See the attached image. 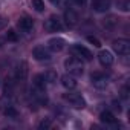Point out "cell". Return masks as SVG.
Returning <instances> with one entry per match:
<instances>
[{
  "label": "cell",
  "instance_id": "cell-1",
  "mask_svg": "<svg viewBox=\"0 0 130 130\" xmlns=\"http://www.w3.org/2000/svg\"><path fill=\"white\" fill-rule=\"evenodd\" d=\"M64 68H66L68 74L71 75H83L84 72V66H83V60L77 58V57H69L66 61H64Z\"/></svg>",
  "mask_w": 130,
  "mask_h": 130
},
{
  "label": "cell",
  "instance_id": "cell-2",
  "mask_svg": "<svg viewBox=\"0 0 130 130\" xmlns=\"http://www.w3.org/2000/svg\"><path fill=\"white\" fill-rule=\"evenodd\" d=\"M63 98H64V101H68L74 109H84L86 107V101H84L83 95L78 93V92H68V93L63 95Z\"/></svg>",
  "mask_w": 130,
  "mask_h": 130
},
{
  "label": "cell",
  "instance_id": "cell-3",
  "mask_svg": "<svg viewBox=\"0 0 130 130\" xmlns=\"http://www.w3.org/2000/svg\"><path fill=\"white\" fill-rule=\"evenodd\" d=\"M71 52H72L74 57H77L80 60H84V61H90L93 58V54L86 46H81V44H74L71 47Z\"/></svg>",
  "mask_w": 130,
  "mask_h": 130
},
{
  "label": "cell",
  "instance_id": "cell-4",
  "mask_svg": "<svg viewBox=\"0 0 130 130\" xmlns=\"http://www.w3.org/2000/svg\"><path fill=\"white\" fill-rule=\"evenodd\" d=\"M90 81L96 89H104L109 84V77L106 74H103V72H93L90 75Z\"/></svg>",
  "mask_w": 130,
  "mask_h": 130
},
{
  "label": "cell",
  "instance_id": "cell-5",
  "mask_svg": "<svg viewBox=\"0 0 130 130\" xmlns=\"http://www.w3.org/2000/svg\"><path fill=\"white\" fill-rule=\"evenodd\" d=\"M26 78H28V64L26 61H20L14 71V80L17 83H23L26 81Z\"/></svg>",
  "mask_w": 130,
  "mask_h": 130
},
{
  "label": "cell",
  "instance_id": "cell-6",
  "mask_svg": "<svg viewBox=\"0 0 130 130\" xmlns=\"http://www.w3.org/2000/svg\"><path fill=\"white\" fill-rule=\"evenodd\" d=\"M44 28H46V31H49V32H60V31L63 29V22H61L60 17L51 15V17L46 20Z\"/></svg>",
  "mask_w": 130,
  "mask_h": 130
},
{
  "label": "cell",
  "instance_id": "cell-7",
  "mask_svg": "<svg viewBox=\"0 0 130 130\" xmlns=\"http://www.w3.org/2000/svg\"><path fill=\"white\" fill-rule=\"evenodd\" d=\"M113 51L118 55H128L130 52V41L125 38H118L113 41Z\"/></svg>",
  "mask_w": 130,
  "mask_h": 130
},
{
  "label": "cell",
  "instance_id": "cell-8",
  "mask_svg": "<svg viewBox=\"0 0 130 130\" xmlns=\"http://www.w3.org/2000/svg\"><path fill=\"white\" fill-rule=\"evenodd\" d=\"M17 28H19L22 32L29 34V32H32V29H34V20H32L31 17H28V15H23V17L19 19Z\"/></svg>",
  "mask_w": 130,
  "mask_h": 130
},
{
  "label": "cell",
  "instance_id": "cell-9",
  "mask_svg": "<svg viewBox=\"0 0 130 130\" xmlns=\"http://www.w3.org/2000/svg\"><path fill=\"white\" fill-rule=\"evenodd\" d=\"M32 57L37 61H49L51 60V54L44 46H35L32 49Z\"/></svg>",
  "mask_w": 130,
  "mask_h": 130
},
{
  "label": "cell",
  "instance_id": "cell-10",
  "mask_svg": "<svg viewBox=\"0 0 130 130\" xmlns=\"http://www.w3.org/2000/svg\"><path fill=\"white\" fill-rule=\"evenodd\" d=\"M113 54L110 52V51H107V49H103V51H100V54H98V61H100V64L101 66H104V68H109V66H112L113 64Z\"/></svg>",
  "mask_w": 130,
  "mask_h": 130
},
{
  "label": "cell",
  "instance_id": "cell-11",
  "mask_svg": "<svg viewBox=\"0 0 130 130\" xmlns=\"http://www.w3.org/2000/svg\"><path fill=\"white\" fill-rule=\"evenodd\" d=\"M90 6L95 12H107L112 6V0H92Z\"/></svg>",
  "mask_w": 130,
  "mask_h": 130
},
{
  "label": "cell",
  "instance_id": "cell-12",
  "mask_svg": "<svg viewBox=\"0 0 130 130\" xmlns=\"http://www.w3.org/2000/svg\"><path fill=\"white\" fill-rule=\"evenodd\" d=\"M64 46H66V41L61 37H54L47 41V49L52 52H61L64 49Z\"/></svg>",
  "mask_w": 130,
  "mask_h": 130
},
{
  "label": "cell",
  "instance_id": "cell-13",
  "mask_svg": "<svg viewBox=\"0 0 130 130\" xmlns=\"http://www.w3.org/2000/svg\"><path fill=\"white\" fill-rule=\"evenodd\" d=\"M77 78L74 77V75H71V74H66V75H63L61 77V86L64 87V89H68V90H72V89H75L77 87Z\"/></svg>",
  "mask_w": 130,
  "mask_h": 130
},
{
  "label": "cell",
  "instance_id": "cell-14",
  "mask_svg": "<svg viewBox=\"0 0 130 130\" xmlns=\"http://www.w3.org/2000/svg\"><path fill=\"white\" fill-rule=\"evenodd\" d=\"M64 20H66V25L68 26H75L78 23V14L74 11V9H66L64 11Z\"/></svg>",
  "mask_w": 130,
  "mask_h": 130
},
{
  "label": "cell",
  "instance_id": "cell-15",
  "mask_svg": "<svg viewBox=\"0 0 130 130\" xmlns=\"http://www.w3.org/2000/svg\"><path fill=\"white\" fill-rule=\"evenodd\" d=\"M2 112H3V115H5L6 118H12V119L19 118V112H17V109H15V106H14L12 103H8L6 106H3Z\"/></svg>",
  "mask_w": 130,
  "mask_h": 130
},
{
  "label": "cell",
  "instance_id": "cell-16",
  "mask_svg": "<svg viewBox=\"0 0 130 130\" xmlns=\"http://www.w3.org/2000/svg\"><path fill=\"white\" fill-rule=\"evenodd\" d=\"M100 121L104 122V124H107V125H113V124L116 122V118H115V115H113L112 112L104 110V112L100 113Z\"/></svg>",
  "mask_w": 130,
  "mask_h": 130
},
{
  "label": "cell",
  "instance_id": "cell-17",
  "mask_svg": "<svg viewBox=\"0 0 130 130\" xmlns=\"http://www.w3.org/2000/svg\"><path fill=\"white\" fill-rule=\"evenodd\" d=\"M32 86H34V87H38V89H46L47 81H46L44 75H43V74L35 75V77H34V81H32Z\"/></svg>",
  "mask_w": 130,
  "mask_h": 130
},
{
  "label": "cell",
  "instance_id": "cell-18",
  "mask_svg": "<svg viewBox=\"0 0 130 130\" xmlns=\"http://www.w3.org/2000/svg\"><path fill=\"white\" fill-rule=\"evenodd\" d=\"M32 8L37 12H43L44 11V2L43 0H32Z\"/></svg>",
  "mask_w": 130,
  "mask_h": 130
},
{
  "label": "cell",
  "instance_id": "cell-19",
  "mask_svg": "<svg viewBox=\"0 0 130 130\" xmlns=\"http://www.w3.org/2000/svg\"><path fill=\"white\" fill-rule=\"evenodd\" d=\"M43 75H44V78H46L47 84H49V83H54V81L57 80V74H55L54 71H47V72H44Z\"/></svg>",
  "mask_w": 130,
  "mask_h": 130
},
{
  "label": "cell",
  "instance_id": "cell-20",
  "mask_svg": "<svg viewBox=\"0 0 130 130\" xmlns=\"http://www.w3.org/2000/svg\"><path fill=\"white\" fill-rule=\"evenodd\" d=\"M6 40H9V41H17V34H15L14 29H9V31L6 32Z\"/></svg>",
  "mask_w": 130,
  "mask_h": 130
},
{
  "label": "cell",
  "instance_id": "cell-21",
  "mask_svg": "<svg viewBox=\"0 0 130 130\" xmlns=\"http://www.w3.org/2000/svg\"><path fill=\"white\" fill-rule=\"evenodd\" d=\"M51 124H52V121H51L49 118H47V119H43V121L38 124V128H40V130H43V128L46 130V128H49V127H51Z\"/></svg>",
  "mask_w": 130,
  "mask_h": 130
},
{
  "label": "cell",
  "instance_id": "cell-22",
  "mask_svg": "<svg viewBox=\"0 0 130 130\" xmlns=\"http://www.w3.org/2000/svg\"><path fill=\"white\" fill-rule=\"evenodd\" d=\"M87 41H89L90 44H93L95 47H100V46H101V41H100L96 37H92V35H89V37H87Z\"/></svg>",
  "mask_w": 130,
  "mask_h": 130
},
{
  "label": "cell",
  "instance_id": "cell-23",
  "mask_svg": "<svg viewBox=\"0 0 130 130\" xmlns=\"http://www.w3.org/2000/svg\"><path fill=\"white\" fill-rule=\"evenodd\" d=\"M121 96H122L124 100H127V98H128V87H127V86H124V87H122V92H121Z\"/></svg>",
  "mask_w": 130,
  "mask_h": 130
},
{
  "label": "cell",
  "instance_id": "cell-24",
  "mask_svg": "<svg viewBox=\"0 0 130 130\" xmlns=\"http://www.w3.org/2000/svg\"><path fill=\"white\" fill-rule=\"evenodd\" d=\"M72 2H74L75 5H78V6H81V5H84V3H86V0H72Z\"/></svg>",
  "mask_w": 130,
  "mask_h": 130
},
{
  "label": "cell",
  "instance_id": "cell-25",
  "mask_svg": "<svg viewBox=\"0 0 130 130\" xmlns=\"http://www.w3.org/2000/svg\"><path fill=\"white\" fill-rule=\"evenodd\" d=\"M5 25H6V20H5L3 17H0V29H2V28H3Z\"/></svg>",
  "mask_w": 130,
  "mask_h": 130
},
{
  "label": "cell",
  "instance_id": "cell-26",
  "mask_svg": "<svg viewBox=\"0 0 130 130\" xmlns=\"http://www.w3.org/2000/svg\"><path fill=\"white\" fill-rule=\"evenodd\" d=\"M60 2H61V0H51V3H52V5H58Z\"/></svg>",
  "mask_w": 130,
  "mask_h": 130
}]
</instances>
